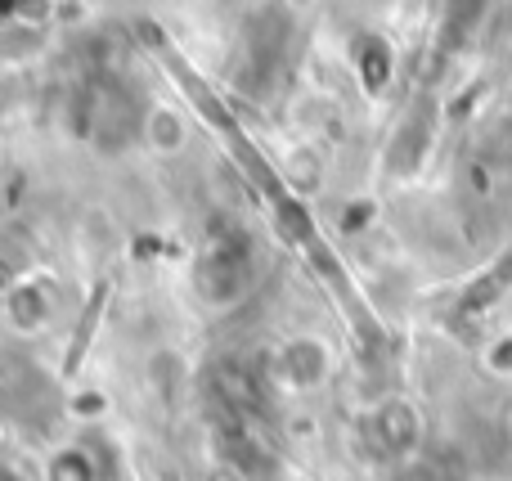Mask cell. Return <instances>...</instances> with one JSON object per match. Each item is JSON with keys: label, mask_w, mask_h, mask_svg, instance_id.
<instances>
[{"label": "cell", "mask_w": 512, "mask_h": 481, "mask_svg": "<svg viewBox=\"0 0 512 481\" xmlns=\"http://www.w3.org/2000/svg\"><path fill=\"white\" fill-rule=\"evenodd\" d=\"M324 374H328L324 342L292 338L288 347H283V378H288L292 387H315V383H324Z\"/></svg>", "instance_id": "cell-3"}, {"label": "cell", "mask_w": 512, "mask_h": 481, "mask_svg": "<svg viewBox=\"0 0 512 481\" xmlns=\"http://www.w3.org/2000/svg\"><path fill=\"white\" fill-rule=\"evenodd\" d=\"M355 68H360V81L369 90H382L391 81V50L382 41H360V50H355Z\"/></svg>", "instance_id": "cell-5"}, {"label": "cell", "mask_w": 512, "mask_h": 481, "mask_svg": "<svg viewBox=\"0 0 512 481\" xmlns=\"http://www.w3.org/2000/svg\"><path fill=\"white\" fill-rule=\"evenodd\" d=\"M185 117L176 108H144V122H140V140L149 144L153 153H180L185 149Z\"/></svg>", "instance_id": "cell-4"}, {"label": "cell", "mask_w": 512, "mask_h": 481, "mask_svg": "<svg viewBox=\"0 0 512 481\" xmlns=\"http://www.w3.org/2000/svg\"><path fill=\"white\" fill-rule=\"evenodd\" d=\"M252 279H256L252 261L239 243H221V248H212L194 270L198 293H203V302H212V306H239L243 297L252 293Z\"/></svg>", "instance_id": "cell-1"}, {"label": "cell", "mask_w": 512, "mask_h": 481, "mask_svg": "<svg viewBox=\"0 0 512 481\" xmlns=\"http://www.w3.org/2000/svg\"><path fill=\"white\" fill-rule=\"evenodd\" d=\"M5 311H9V320H14L18 333H36L45 320V297L36 293V288H18V293L9 297Z\"/></svg>", "instance_id": "cell-6"}, {"label": "cell", "mask_w": 512, "mask_h": 481, "mask_svg": "<svg viewBox=\"0 0 512 481\" xmlns=\"http://www.w3.org/2000/svg\"><path fill=\"white\" fill-rule=\"evenodd\" d=\"M18 86H14V77H0V113H14L18 108Z\"/></svg>", "instance_id": "cell-8"}, {"label": "cell", "mask_w": 512, "mask_h": 481, "mask_svg": "<svg viewBox=\"0 0 512 481\" xmlns=\"http://www.w3.org/2000/svg\"><path fill=\"white\" fill-rule=\"evenodd\" d=\"M418 432H423V423H418L414 405H405V401H387L373 414V437H378L391 455H409V450L418 446Z\"/></svg>", "instance_id": "cell-2"}, {"label": "cell", "mask_w": 512, "mask_h": 481, "mask_svg": "<svg viewBox=\"0 0 512 481\" xmlns=\"http://www.w3.org/2000/svg\"><path fill=\"white\" fill-rule=\"evenodd\" d=\"M45 481H95V464H90L81 450H59V455L50 459Z\"/></svg>", "instance_id": "cell-7"}, {"label": "cell", "mask_w": 512, "mask_h": 481, "mask_svg": "<svg viewBox=\"0 0 512 481\" xmlns=\"http://www.w3.org/2000/svg\"><path fill=\"white\" fill-rule=\"evenodd\" d=\"M490 365H495V369H512V338H504L495 351H490Z\"/></svg>", "instance_id": "cell-9"}]
</instances>
